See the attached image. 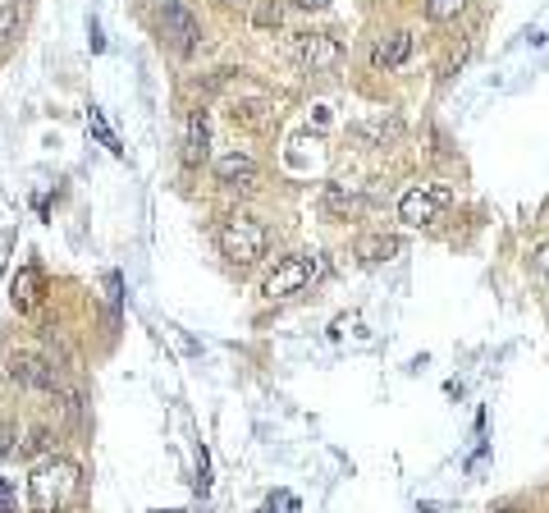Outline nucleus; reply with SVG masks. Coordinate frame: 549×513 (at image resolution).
I'll return each mask as SVG.
<instances>
[{"label":"nucleus","mask_w":549,"mask_h":513,"mask_svg":"<svg viewBox=\"0 0 549 513\" xmlns=\"http://www.w3.org/2000/svg\"><path fill=\"white\" fill-rule=\"evenodd\" d=\"M42 298H46L42 266H37V262L19 266V271H14V280H10V303L19 307V312H33V307H42Z\"/></svg>","instance_id":"obj_6"},{"label":"nucleus","mask_w":549,"mask_h":513,"mask_svg":"<svg viewBox=\"0 0 549 513\" xmlns=\"http://www.w3.org/2000/svg\"><path fill=\"white\" fill-rule=\"evenodd\" d=\"M183 165L197 170V165L211 156V120H206V110H193L188 115V129H183Z\"/></svg>","instance_id":"obj_7"},{"label":"nucleus","mask_w":549,"mask_h":513,"mask_svg":"<svg viewBox=\"0 0 549 513\" xmlns=\"http://www.w3.org/2000/svg\"><path fill=\"white\" fill-rule=\"evenodd\" d=\"M229 120H234L238 129H266V120H270V101H234Z\"/></svg>","instance_id":"obj_13"},{"label":"nucleus","mask_w":549,"mask_h":513,"mask_svg":"<svg viewBox=\"0 0 549 513\" xmlns=\"http://www.w3.org/2000/svg\"><path fill=\"white\" fill-rule=\"evenodd\" d=\"M293 55H298L302 69L325 74V69H334L344 60V46H339V37H330V33H298L293 37Z\"/></svg>","instance_id":"obj_5"},{"label":"nucleus","mask_w":549,"mask_h":513,"mask_svg":"<svg viewBox=\"0 0 549 513\" xmlns=\"http://www.w3.org/2000/svg\"><path fill=\"white\" fill-rule=\"evenodd\" d=\"M467 10V0H426V19L431 23H449Z\"/></svg>","instance_id":"obj_15"},{"label":"nucleus","mask_w":549,"mask_h":513,"mask_svg":"<svg viewBox=\"0 0 549 513\" xmlns=\"http://www.w3.org/2000/svg\"><path fill=\"white\" fill-rule=\"evenodd\" d=\"M403 252V243L394 239V234H362V239H357V257H362L366 266H385V262H394V257H399Z\"/></svg>","instance_id":"obj_11"},{"label":"nucleus","mask_w":549,"mask_h":513,"mask_svg":"<svg viewBox=\"0 0 549 513\" xmlns=\"http://www.w3.org/2000/svg\"><path fill=\"white\" fill-rule=\"evenodd\" d=\"M408 55H412V33H385L376 46H371V60H376V69H399L408 65Z\"/></svg>","instance_id":"obj_10"},{"label":"nucleus","mask_w":549,"mask_h":513,"mask_svg":"<svg viewBox=\"0 0 549 513\" xmlns=\"http://www.w3.org/2000/svg\"><path fill=\"white\" fill-rule=\"evenodd\" d=\"M216 243H220V257H225V262H234V266H252V262H261V257H266V248H270V230L261 225L257 216H248V211H234V216L220 220Z\"/></svg>","instance_id":"obj_2"},{"label":"nucleus","mask_w":549,"mask_h":513,"mask_svg":"<svg viewBox=\"0 0 549 513\" xmlns=\"http://www.w3.org/2000/svg\"><path fill=\"white\" fill-rule=\"evenodd\" d=\"M316 275H321V257H316V252H293V257H280V266L266 275V298L302 294Z\"/></svg>","instance_id":"obj_3"},{"label":"nucleus","mask_w":549,"mask_h":513,"mask_svg":"<svg viewBox=\"0 0 549 513\" xmlns=\"http://www.w3.org/2000/svg\"><path fill=\"white\" fill-rule=\"evenodd\" d=\"M280 19H284L280 0H257V5H252V23H257V28H280Z\"/></svg>","instance_id":"obj_14"},{"label":"nucleus","mask_w":549,"mask_h":513,"mask_svg":"<svg viewBox=\"0 0 549 513\" xmlns=\"http://www.w3.org/2000/svg\"><path fill=\"white\" fill-rule=\"evenodd\" d=\"M302 10H325V5H330V0H298Z\"/></svg>","instance_id":"obj_22"},{"label":"nucleus","mask_w":549,"mask_h":513,"mask_svg":"<svg viewBox=\"0 0 549 513\" xmlns=\"http://www.w3.org/2000/svg\"><path fill=\"white\" fill-rule=\"evenodd\" d=\"M0 513H14V495H10V486L0 481Z\"/></svg>","instance_id":"obj_21"},{"label":"nucleus","mask_w":549,"mask_h":513,"mask_svg":"<svg viewBox=\"0 0 549 513\" xmlns=\"http://www.w3.org/2000/svg\"><path fill=\"white\" fill-rule=\"evenodd\" d=\"M531 271H536L540 289H545V298H549V239L536 243V252H531Z\"/></svg>","instance_id":"obj_18"},{"label":"nucleus","mask_w":549,"mask_h":513,"mask_svg":"<svg viewBox=\"0 0 549 513\" xmlns=\"http://www.w3.org/2000/svg\"><path fill=\"white\" fill-rule=\"evenodd\" d=\"M161 5H179V0H161Z\"/></svg>","instance_id":"obj_23"},{"label":"nucleus","mask_w":549,"mask_h":513,"mask_svg":"<svg viewBox=\"0 0 549 513\" xmlns=\"http://www.w3.org/2000/svg\"><path fill=\"white\" fill-rule=\"evenodd\" d=\"M257 175L261 170H257V161H252L248 152H229V156H220L216 161V179L225 188H252L257 184Z\"/></svg>","instance_id":"obj_9"},{"label":"nucleus","mask_w":549,"mask_h":513,"mask_svg":"<svg viewBox=\"0 0 549 513\" xmlns=\"http://www.w3.org/2000/svg\"><path fill=\"white\" fill-rule=\"evenodd\" d=\"M165 37H170V46L179 55H193L197 51V37H202V28H197V19L183 5H165Z\"/></svg>","instance_id":"obj_8"},{"label":"nucleus","mask_w":549,"mask_h":513,"mask_svg":"<svg viewBox=\"0 0 549 513\" xmlns=\"http://www.w3.org/2000/svg\"><path fill=\"white\" fill-rule=\"evenodd\" d=\"M46 449H51V431H46V426H37L33 436H28V445H23V454H33V459H37V454H46Z\"/></svg>","instance_id":"obj_19"},{"label":"nucleus","mask_w":549,"mask_h":513,"mask_svg":"<svg viewBox=\"0 0 549 513\" xmlns=\"http://www.w3.org/2000/svg\"><path fill=\"white\" fill-rule=\"evenodd\" d=\"M353 326H357V312H348V317H334L330 335H334V339H344V335H348V330H353Z\"/></svg>","instance_id":"obj_20"},{"label":"nucleus","mask_w":549,"mask_h":513,"mask_svg":"<svg viewBox=\"0 0 549 513\" xmlns=\"http://www.w3.org/2000/svg\"><path fill=\"white\" fill-rule=\"evenodd\" d=\"M87 124H92V133H97V138L106 142L110 152H115V156H124V147H119V138H115V133H110V124L101 120V110H87Z\"/></svg>","instance_id":"obj_17"},{"label":"nucleus","mask_w":549,"mask_h":513,"mask_svg":"<svg viewBox=\"0 0 549 513\" xmlns=\"http://www.w3.org/2000/svg\"><path fill=\"white\" fill-rule=\"evenodd\" d=\"M449 202H453V193L444 184H417L399 197V220L403 225H417V230L421 225H435Z\"/></svg>","instance_id":"obj_4"},{"label":"nucleus","mask_w":549,"mask_h":513,"mask_svg":"<svg viewBox=\"0 0 549 513\" xmlns=\"http://www.w3.org/2000/svg\"><path fill=\"white\" fill-rule=\"evenodd\" d=\"M78 491H83L78 463L55 459V454L37 463L33 477H28V504H33V513H65L78 500Z\"/></svg>","instance_id":"obj_1"},{"label":"nucleus","mask_w":549,"mask_h":513,"mask_svg":"<svg viewBox=\"0 0 549 513\" xmlns=\"http://www.w3.org/2000/svg\"><path fill=\"white\" fill-rule=\"evenodd\" d=\"M19 33V0H0V46Z\"/></svg>","instance_id":"obj_16"},{"label":"nucleus","mask_w":549,"mask_h":513,"mask_svg":"<svg viewBox=\"0 0 549 513\" xmlns=\"http://www.w3.org/2000/svg\"><path fill=\"white\" fill-rule=\"evenodd\" d=\"M321 207H325V216H353V211L362 207V188L330 179V184H325V193H321Z\"/></svg>","instance_id":"obj_12"}]
</instances>
